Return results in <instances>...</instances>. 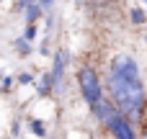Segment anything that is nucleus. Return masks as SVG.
Returning <instances> with one entry per match:
<instances>
[{"mask_svg":"<svg viewBox=\"0 0 147 139\" xmlns=\"http://www.w3.org/2000/svg\"><path fill=\"white\" fill-rule=\"evenodd\" d=\"M13 46H16V52H18V54H21V57H28V54H31V52H34V49H31V41H26V39H23V36H18V39H16V44H13Z\"/></svg>","mask_w":147,"mask_h":139,"instance_id":"obj_7","label":"nucleus"},{"mask_svg":"<svg viewBox=\"0 0 147 139\" xmlns=\"http://www.w3.org/2000/svg\"><path fill=\"white\" fill-rule=\"evenodd\" d=\"M26 3H28V0H16V5H13V8H16L18 13H23V8H26Z\"/></svg>","mask_w":147,"mask_h":139,"instance_id":"obj_12","label":"nucleus"},{"mask_svg":"<svg viewBox=\"0 0 147 139\" xmlns=\"http://www.w3.org/2000/svg\"><path fill=\"white\" fill-rule=\"evenodd\" d=\"M142 3H145V5H147V0H142Z\"/></svg>","mask_w":147,"mask_h":139,"instance_id":"obj_15","label":"nucleus"},{"mask_svg":"<svg viewBox=\"0 0 147 139\" xmlns=\"http://www.w3.org/2000/svg\"><path fill=\"white\" fill-rule=\"evenodd\" d=\"M0 90H3V93H10V90H13V77H5V80L0 83Z\"/></svg>","mask_w":147,"mask_h":139,"instance_id":"obj_11","label":"nucleus"},{"mask_svg":"<svg viewBox=\"0 0 147 139\" xmlns=\"http://www.w3.org/2000/svg\"><path fill=\"white\" fill-rule=\"evenodd\" d=\"M78 85H80V95H83V101L88 103V106H93V103H98L101 98H103V88H101V80H98V75H96V70L93 67H80V72H78Z\"/></svg>","mask_w":147,"mask_h":139,"instance_id":"obj_2","label":"nucleus"},{"mask_svg":"<svg viewBox=\"0 0 147 139\" xmlns=\"http://www.w3.org/2000/svg\"><path fill=\"white\" fill-rule=\"evenodd\" d=\"M67 62H70V52H67V49H57V54H54V64H52V70H49V77H52L54 93H62V90H65Z\"/></svg>","mask_w":147,"mask_h":139,"instance_id":"obj_3","label":"nucleus"},{"mask_svg":"<svg viewBox=\"0 0 147 139\" xmlns=\"http://www.w3.org/2000/svg\"><path fill=\"white\" fill-rule=\"evenodd\" d=\"M109 93L114 108L129 121H140L147 111V90L140 64L132 54H116L109 64Z\"/></svg>","mask_w":147,"mask_h":139,"instance_id":"obj_1","label":"nucleus"},{"mask_svg":"<svg viewBox=\"0 0 147 139\" xmlns=\"http://www.w3.org/2000/svg\"><path fill=\"white\" fill-rule=\"evenodd\" d=\"M54 93V85H52V77H49V72H44L41 75V80H39V85H36V95H52Z\"/></svg>","mask_w":147,"mask_h":139,"instance_id":"obj_5","label":"nucleus"},{"mask_svg":"<svg viewBox=\"0 0 147 139\" xmlns=\"http://www.w3.org/2000/svg\"><path fill=\"white\" fill-rule=\"evenodd\" d=\"M36 36V23H26V31H23V39L26 41H31Z\"/></svg>","mask_w":147,"mask_h":139,"instance_id":"obj_9","label":"nucleus"},{"mask_svg":"<svg viewBox=\"0 0 147 139\" xmlns=\"http://www.w3.org/2000/svg\"><path fill=\"white\" fill-rule=\"evenodd\" d=\"M129 21H132V26H145V23H147V13L142 10V8L134 5V8L129 10Z\"/></svg>","mask_w":147,"mask_h":139,"instance_id":"obj_6","label":"nucleus"},{"mask_svg":"<svg viewBox=\"0 0 147 139\" xmlns=\"http://www.w3.org/2000/svg\"><path fill=\"white\" fill-rule=\"evenodd\" d=\"M44 139H47V137H44Z\"/></svg>","mask_w":147,"mask_h":139,"instance_id":"obj_17","label":"nucleus"},{"mask_svg":"<svg viewBox=\"0 0 147 139\" xmlns=\"http://www.w3.org/2000/svg\"><path fill=\"white\" fill-rule=\"evenodd\" d=\"M16 80H18V85H31V83H34V75H31V72H21Z\"/></svg>","mask_w":147,"mask_h":139,"instance_id":"obj_10","label":"nucleus"},{"mask_svg":"<svg viewBox=\"0 0 147 139\" xmlns=\"http://www.w3.org/2000/svg\"><path fill=\"white\" fill-rule=\"evenodd\" d=\"M142 139H147V121H145V137H142Z\"/></svg>","mask_w":147,"mask_h":139,"instance_id":"obj_14","label":"nucleus"},{"mask_svg":"<svg viewBox=\"0 0 147 139\" xmlns=\"http://www.w3.org/2000/svg\"><path fill=\"white\" fill-rule=\"evenodd\" d=\"M0 3H3V0H0Z\"/></svg>","mask_w":147,"mask_h":139,"instance_id":"obj_16","label":"nucleus"},{"mask_svg":"<svg viewBox=\"0 0 147 139\" xmlns=\"http://www.w3.org/2000/svg\"><path fill=\"white\" fill-rule=\"evenodd\" d=\"M41 13H44V8L39 5V0H28L26 8H23V18H26V23H36V21L41 18Z\"/></svg>","mask_w":147,"mask_h":139,"instance_id":"obj_4","label":"nucleus"},{"mask_svg":"<svg viewBox=\"0 0 147 139\" xmlns=\"http://www.w3.org/2000/svg\"><path fill=\"white\" fill-rule=\"evenodd\" d=\"M52 3H54V0H39V5H41V8H44V10H47V8H49V5H52Z\"/></svg>","mask_w":147,"mask_h":139,"instance_id":"obj_13","label":"nucleus"},{"mask_svg":"<svg viewBox=\"0 0 147 139\" xmlns=\"http://www.w3.org/2000/svg\"><path fill=\"white\" fill-rule=\"evenodd\" d=\"M28 126H31V132H34V134H36V137H47V124H44V121H41V119H31V124H28Z\"/></svg>","mask_w":147,"mask_h":139,"instance_id":"obj_8","label":"nucleus"}]
</instances>
